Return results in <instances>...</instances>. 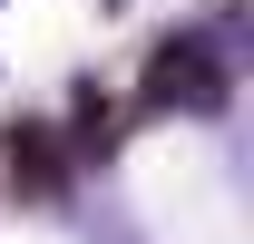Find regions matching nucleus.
Listing matches in <instances>:
<instances>
[{"mask_svg":"<svg viewBox=\"0 0 254 244\" xmlns=\"http://www.w3.org/2000/svg\"><path fill=\"white\" fill-rule=\"evenodd\" d=\"M10 176L30 185V195H49V185H59V147H49V137H20V147H10Z\"/></svg>","mask_w":254,"mask_h":244,"instance_id":"1","label":"nucleus"}]
</instances>
